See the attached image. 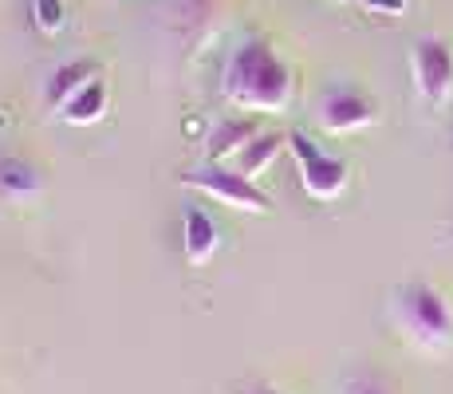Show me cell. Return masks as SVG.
<instances>
[{
  "instance_id": "obj_1",
  "label": "cell",
  "mask_w": 453,
  "mask_h": 394,
  "mask_svg": "<svg viewBox=\"0 0 453 394\" xmlns=\"http://www.w3.org/2000/svg\"><path fill=\"white\" fill-rule=\"evenodd\" d=\"M292 67L260 36H245L229 51L221 72V95L229 107L249 115H284L292 107Z\"/></svg>"
},
{
  "instance_id": "obj_2",
  "label": "cell",
  "mask_w": 453,
  "mask_h": 394,
  "mask_svg": "<svg viewBox=\"0 0 453 394\" xmlns=\"http://www.w3.org/2000/svg\"><path fill=\"white\" fill-rule=\"evenodd\" d=\"M390 315L398 331L422 352H446L453 344V308L430 280H406L390 296Z\"/></svg>"
},
{
  "instance_id": "obj_3",
  "label": "cell",
  "mask_w": 453,
  "mask_h": 394,
  "mask_svg": "<svg viewBox=\"0 0 453 394\" xmlns=\"http://www.w3.org/2000/svg\"><path fill=\"white\" fill-rule=\"evenodd\" d=\"M288 151L296 162V174H300V186L311 201H339L351 186V166L343 158L327 154L319 143H311L303 130H292L288 135Z\"/></svg>"
},
{
  "instance_id": "obj_4",
  "label": "cell",
  "mask_w": 453,
  "mask_h": 394,
  "mask_svg": "<svg viewBox=\"0 0 453 394\" xmlns=\"http://www.w3.org/2000/svg\"><path fill=\"white\" fill-rule=\"evenodd\" d=\"M181 186H186V189H197V194H205V197H213L217 205L233 209V213L265 217L268 209H273V201H268L265 189H260L257 182H249L245 174H237L233 166L205 162V166H197V170L181 174Z\"/></svg>"
},
{
  "instance_id": "obj_5",
  "label": "cell",
  "mask_w": 453,
  "mask_h": 394,
  "mask_svg": "<svg viewBox=\"0 0 453 394\" xmlns=\"http://www.w3.org/2000/svg\"><path fill=\"white\" fill-rule=\"evenodd\" d=\"M411 75H414V91L422 103L438 107L449 99L453 91V51L446 40L438 36H422L411 48Z\"/></svg>"
},
{
  "instance_id": "obj_6",
  "label": "cell",
  "mask_w": 453,
  "mask_h": 394,
  "mask_svg": "<svg viewBox=\"0 0 453 394\" xmlns=\"http://www.w3.org/2000/svg\"><path fill=\"white\" fill-rule=\"evenodd\" d=\"M316 115L327 135H355V130H367L379 122V103H374L367 91H359V87L335 83L324 91Z\"/></svg>"
},
{
  "instance_id": "obj_7",
  "label": "cell",
  "mask_w": 453,
  "mask_h": 394,
  "mask_svg": "<svg viewBox=\"0 0 453 394\" xmlns=\"http://www.w3.org/2000/svg\"><path fill=\"white\" fill-rule=\"evenodd\" d=\"M257 135H260L257 119H249V115H221L213 122V130H209V138H205V162H217V166L233 162V158L245 151Z\"/></svg>"
},
{
  "instance_id": "obj_8",
  "label": "cell",
  "mask_w": 453,
  "mask_h": 394,
  "mask_svg": "<svg viewBox=\"0 0 453 394\" xmlns=\"http://www.w3.org/2000/svg\"><path fill=\"white\" fill-rule=\"evenodd\" d=\"M217 249H221L217 221L205 213V209L189 205L186 217H181V252H186V260L189 265H205V260H213Z\"/></svg>"
},
{
  "instance_id": "obj_9",
  "label": "cell",
  "mask_w": 453,
  "mask_h": 394,
  "mask_svg": "<svg viewBox=\"0 0 453 394\" xmlns=\"http://www.w3.org/2000/svg\"><path fill=\"white\" fill-rule=\"evenodd\" d=\"M91 79H99V64H95V59H67V64H59L56 72L48 75V83H43V103L59 111L72 95H80Z\"/></svg>"
},
{
  "instance_id": "obj_10",
  "label": "cell",
  "mask_w": 453,
  "mask_h": 394,
  "mask_svg": "<svg viewBox=\"0 0 453 394\" xmlns=\"http://www.w3.org/2000/svg\"><path fill=\"white\" fill-rule=\"evenodd\" d=\"M284 146H288V135H280V130H260V135L252 138L245 151L233 158V170L245 174L249 182H257L260 174H265L268 166H273L276 158H280Z\"/></svg>"
},
{
  "instance_id": "obj_11",
  "label": "cell",
  "mask_w": 453,
  "mask_h": 394,
  "mask_svg": "<svg viewBox=\"0 0 453 394\" xmlns=\"http://www.w3.org/2000/svg\"><path fill=\"white\" fill-rule=\"evenodd\" d=\"M107 103H111L107 83H103V79H91L80 95H72V99L59 107V115H64V122H72V127H91V122H99L107 115Z\"/></svg>"
},
{
  "instance_id": "obj_12",
  "label": "cell",
  "mask_w": 453,
  "mask_h": 394,
  "mask_svg": "<svg viewBox=\"0 0 453 394\" xmlns=\"http://www.w3.org/2000/svg\"><path fill=\"white\" fill-rule=\"evenodd\" d=\"M0 194L8 201H32L40 194V174L24 158H0Z\"/></svg>"
},
{
  "instance_id": "obj_13",
  "label": "cell",
  "mask_w": 453,
  "mask_h": 394,
  "mask_svg": "<svg viewBox=\"0 0 453 394\" xmlns=\"http://www.w3.org/2000/svg\"><path fill=\"white\" fill-rule=\"evenodd\" d=\"M28 12H32V24H36L43 36H56V32H64V24H67L64 0H28Z\"/></svg>"
},
{
  "instance_id": "obj_14",
  "label": "cell",
  "mask_w": 453,
  "mask_h": 394,
  "mask_svg": "<svg viewBox=\"0 0 453 394\" xmlns=\"http://www.w3.org/2000/svg\"><path fill=\"white\" fill-rule=\"evenodd\" d=\"M339 394H395V387L387 379H379V375H351Z\"/></svg>"
},
{
  "instance_id": "obj_15",
  "label": "cell",
  "mask_w": 453,
  "mask_h": 394,
  "mask_svg": "<svg viewBox=\"0 0 453 394\" xmlns=\"http://www.w3.org/2000/svg\"><path fill=\"white\" fill-rule=\"evenodd\" d=\"M367 8H379V12H403L406 0H363Z\"/></svg>"
},
{
  "instance_id": "obj_16",
  "label": "cell",
  "mask_w": 453,
  "mask_h": 394,
  "mask_svg": "<svg viewBox=\"0 0 453 394\" xmlns=\"http://www.w3.org/2000/svg\"><path fill=\"white\" fill-rule=\"evenodd\" d=\"M237 394H280V390L268 387V382H252V387H241Z\"/></svg>"
}]
</instances>
